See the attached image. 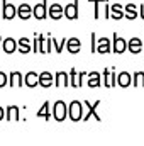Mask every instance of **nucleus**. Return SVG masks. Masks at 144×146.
Returning a JSON list of instances; mask_svg holds the SVG:
<instances>
[{
  "instance_id": "423d86ee",
  "label": "nucleus",
  "mask_w": 144,
  "mask_h": 146,
  "mask_svg": "<svg viewBox=\"0 0 144 146\" xmlns=\"http://www.w3.org/2000/svg\"><path fill=\"white\" fill-rule=\"evenodd\" d=\"M127 49H129L132 54H139L144 49V41H141L139 37H132V39L127 42Z\"/></svg>"
},
{
  "instance_id": "f257e3e1",
  "label": "nucleus",
  "mask_w": 144,
  "mask_h": 146,
  "mask_svg": "<svg viewBox=\"0 0 144 146\" xmlns=\"http://www.w3.org/2000/svg\"><path fill=\"white\" fill-rule=\"evenodd\" d=\"M53 117L58 122H63L68 117V106L63 100H56L54 102V106H53Z\"/></svg>"
},
{
  "instance_id": "b1692460",
  "label": "nucleus",
  "mask_w": 144,
  "mask_h": 146,
  "mask_svg": "<svg viewBox=\"0 0 144 146\" xmlns=\"http://www.w3.org/2000/svg\"><path fill=\"white\" fill-rule=\"evenodd\" d=\"M10 85H17V87H22L24 85V76L20 72H12L10 73Z\"/></svg>"
},
{
  "instance_id": "f03ea898",
  "label": "nucleus",
  "mask_w": 144,
  "mask_h": 146,
  "mask_svg": "<svg viewBox=\"0 0 144 146\" xmlns=\"http://www.w3.org/2000/svg\"><path fill=\"white\" fill-rule=\"evenodd\" d=\"M83 106L85 104H81V102H78V100H73L71 104L68 106V115H70V119H71L73 122H78V121H81L83 119Z\"/></svg>"
},
{
  "instance_id": "9d476101",
  "label": "nucleus",
  "mask_w": 144,
  "mask_h": 146,
  "mask_svg": "<svg viewBox=\"0 0 144 146\" xmlns=\"http://www.w3.org/2000/svg\"><path fill=\"white\" fill-rule=\"evenodd\" d=\"M65 15H66L70 21L78 19V0H75L73 3H70V5L65 7Z\"/></svg>"
},
{
  "instance_id": "0eeeda50",
  "label": "nucleus",
  "mask_w": 144,
  "mask_h": 146,
  "mask_svg": "<svg viewBox=\"0 0 144 146\" xmlns=\"http://www.w3.org/2000/svg\"><path fill=\"white\" fill-rule=\"evenodd\" d=\"M46 14H48V2L46 0H42L41 3H37L36 7L32 9V15L39 19V21H42V19H46Z\"/></svg>"
},
{
  "instance_id": "c85d7f7f",
  "label": "nucleus",
  "mask_w": 144,
  "mask_h": 146,
  "mask_svg": "<svg viewBox=\"0 0 144 146\" xmlns=\"http://www.w3.org/2000/svg\"><path fill=\"white\" fill-rule=\"evenodd\" d=\"M7 82H9V76L3 72H0V88H3V87L7 85Z\"/></svg>"
},
{
  "instance_id": "2eb2a0df",
  "label": "nucleus",
  "mask_w": 144,
  "mask_h": 146,
  "mask_svg": "<svg viewBox=\"0 0 144 146\" xmlns=\"http://www.w3.org/2000/svg\"><path fill=\"white\" fill-rule=\"evenodd\" d=\"M68 83H70V78H68L66 72L56 73V76H54V87H66Z\"/></svg>"
},
{
  "instance_id": "a211bd4d",
  "label": "nucleus",
  "mask_w": 144,
  "mask_h": 146,
  "mask_svg": "<svg viewBox=\"0 0 144 146\" xmlns=\"http://www.w3.org/2000/svg\"><path fill=\"white\" fill-rule=\"evenodd\" d=\"M131 82H132V75L127 72H122L119 73V78H117V83L122 87V88H127L129 85H131Z\"/></svg>"
},
{
  "instance_id": "dca6fc26",
  "label": "nucleus",
  "mask_w": 144,
  "mask_h": 146,
  "mask_svg": "<svg viewBox=\"0 0 144 146\" xmlns=\"http://www.w3.org/2000/svg\"><path fill=\"white\" fill-rule=\"evenodd\" d=\"M24 82H26V85H27L29 88H34L37 83H39V75H37L36 72L26 73V76H24Z\"/></svg>"
},
{
  "instance_id": "c756f323",
  "label": "nucleus",
  "mask_w": 144,
  "mask_h": 146,
  "mask_svg": "<svg viewBox=\"0 0 144 146\" xmlns=\"http://www.w3.org/2000/svg\"><path fill=\"white\" fill-rule=\"evenodd\" d=\"M115 85H117V75L112 70V73H110V87H115Z\"/></svg>"
},
{
  "instance_id": "cd10ccee",
  "label": "nucleus",
  "mask_w": 144,
  "mask_h": 146,
  "mask_svg": "<svg viewBox=\"0 0 144 146\" xmlns=\"http://www.w3.org/2000/svg\"><path fill=\"white\" fill-rule=\"evenodd\" d=\"M110 73L112 70H104V83H105V87H110Z\"/></svg>"
},
{
  "instance_id": "aec40b11",
  "label": "nucleus",
  "mask_w": 144,
  "mask_h": 146,
  "mask_svg": "<svg viewBox=\"0 0 144 146\" xmlns=\"http://www.w3.org/2000/svg\"><path fill=\"white\" fill-rule=\"evenodd\" d=\"M5 117H7V121H10V119L19 121V119H20V115H19V107H17V106H9L7 110H5Z\"/></svg>"
},
{
  "instance_id": "f3484780",
  "label": "nucleus",
  "mask_w": 144,
  "mask_h": 146,
  "mask_svg": "<svg viewBox=\"0 0 144 146\" xmlns=\"http://www.w3.org/2000/svg\"><path fill=\"white\" fill-rule=\"evenodd\" d=\"M17 49H19L22 54L31 53V51H32V48H31V41H29L27 37H20V39H19V42H17Z\"/></svg>"
},
{
  "instance_id": "ddd939ff",
  "label": "nucleus",
  "mask_w": 144,
  "mask_h": 146,
  "mask_svg": "<svg viewBox=\"0 0 144 146\" xmlns=\"http://www.w3.org/2000/svg\"><path fill=\"white\" fill-rule=\"evenodd\" d=\"M63 14H65V7H61L59 3H53V5H51V9H49V15H51V19L58 21V19L63 17Z\"/></svg>"
},
{
  "instance_id": "473e14b6",
  "label": "nucleus",
  "mask_w": 144,
  "mask_h": 146,
  "mask_svg": "<svg viewBox=\"0 0 144 146\" xmlns=\"http://www.w3.org/2000/svg\"><path fill=\"white\" fill-rule=\"evenodd\" d=\"M3 115H5V112H3V109H2V107H0V121L3 119Z\"/></svg>"
},
{
  "instance_id": "5701e85b",
  "label": "nucleus",
  "mask_w": 144,
  "mask_h": 146,
  "mask_svg": "<svg viewBox=\"0 0 144 146\" xmlns=\"http://www.w3.org/2000/svg\"><path fill=\"white\" fill-rule=\"evenodd\" d=\"M122 5L120 3H112V12H110V17L115 19V21H120L124 17V12H122Z\"/></svg>"
},
{
  "instance_id": "4be33fe9",
  "label": "nucleus",
  "mask_w": 144,
  "mask_h": 146,
  "mask_svg": "<svg viewBox=\"0 0 144 146\" xmlns=\"http://www.w3.org/2000/svg\"><path fill=\"white\" fill-rule=\"evenodd\" d=\"M124 17H127L129 21H134V19L137 17V7H136V3H127V5H126V14H124Z\"/></svg>"
},
{
  "instance_id": "72a5a7b5",
  "label": "nucleus",
  "mask_w": 144,
  "mask_h": 146,
  "mask_svg": "<svg viewBox=\"0 0 144 146\" xmlns=\"http://www.w3.org/2000/svg\"><path fill=\"white\" fill-rule=\"evenodd\" d=\"M0 41H2V37H0Z\"/></svg>"
},
{
  "instance_id": "9b49d317",
  "label": "nucleus",
  "mask_w": 144,
  "mask_h": 146,
  "mask_svg": "<svg viewBox=\"0 0 144 146\" xmlns=\"http://www.w3.org/2000/svg\"><path fill=\"white\" fill-rule=\"evenodd\" d=\"M112 42L108 41L107 37H102V39H98V42H97V53H100V54H107L112 51V46H110Z\"/></svg>"
},
{
  "instance_id": "f8f14e48",
  "label": "nucleus",
  "mask_w": 144,
  "mask_h": 146,
  "mask_svg": "<svg viewBox=\"0 0 144 146\" xmlns=\"http://www.w3.org/2000/svg\"><path fill=\"white\" fill-rule=\"evenodd\" d=\"M17 15H19L22 21H27V19L32 15V9H31V5H29V3H22V5H19V7H17Z\"/></svg>"
},
{
  "instance_id": "20e7f679",
  "label": "nucleus",
  "mask_w": 144,
  "mask_h": 146,
  "mask_svg": "<svg viewBox=\"0 0 144 146\" xmlns=\"http://www.w3.org/2000/svg\"><path fill=\"white\" fill-rule=\"evenodd\" d=\"M83 104H85V106L88 107V114H87V115H83V121H88V119H90L92 115H93V117H95V119H97L98 122L102 121V117H100V115L97 114V107L100 106V100H95L93 104H92V102H88V100H85Z\"/></svg>"
},
{
  "instance_id": "4468645a",
  "label": "nucleus",
  "mask_w": 144,
  "mask_h": 146,
  "mask_svg": "<svg viewBox=\"0 0 144 146\" xmlns=\"http://www.w3.org/2000/svg\"><path fill=\"white\" fill-rule=\"evenodd\" d=\"M54 82V78H53V75L49 72H42L39 73V85L41 87H44V88H48V87H51V83Z\"/></svg>"
},
{
  "instance_id": "2f4dec72",
  "label": "nucleus",
  "mask_w": 144,
  "mask_h": 146,
  "mask_svg": "<svg viewBox=\"0 0 144 146\" xmlns=\"http://www.w3.org/2000/svg\"><path fill=\"white\" fill-rule=\"evenodd\" d=\"M139 10H141V17L144 19V3L141 5V7H139Z\"/></svg>"
},
{
  "instance_id": "7c9ffc66",
  "label": "nucleus",
  "mask_w": 144,
  "mask_h": 146,
  "mask_svg": "<svg viewBox=\"0 0 144 146\" xmlns=\"http://www.w3.org/2000/svg\"><path fill=\"white\" fill-rule=\"evenodd\" d=\"M92 53H97V46H95V33H92Z\"/></svg>"
},
{
  "instance_id": "1a4fd4ad",
  "label": "nucleus",
  "mask_w": 144,
  "mask_h": 146,
  "mask_svg": "<svg viewBox=\"0 0 144 146\" xmlns=\"http://www.w3.org/2000/svg\"><path fill=\"white\" fill-rule=\"evenodd\" d=\"M87 75H88L87 72H80V73H78V76H76V70L73 68L71 72H70V85L75 87V88L81 87V78H83V76H87Z\"/></svg>"
},
{
  "instance_id": "6ab92c4d",
  "label": "nucleus",
  "mask_w": 144,
  "mask_h": 146,
  "mask_svg": "<svg viewBox=\"0 0 144 146\" xmlns=\"http://www.w3.org/2000/svg\"><path fill=\"white\" fill-rule=\"evenodd\" d=\"M2 44H3V51H5L7 54H12V53L17 49V42H15L12 37H7V39H3V41H2Z\"/></svg>"
},
{
  "instance_id": "a878e982",
  "label": "nucleus",
  "mask_w": 144,
  "mask_h": 146,
  "mask_svg": "<svg viewBox=\"0 0 144 146\" xmlns=\"http://www.w3.org/2000/svg\"><path fill=\"white\" fill-rule=\"evenodd\" d=\"M134 87H144V72H136L132 75Z\"/></svg>"
},
{
  "instance_id": "6e6552de",
  "label": "nucleus",
  "mask_w": 144,
  "mask_h": 146,
  "mask_svg": "<svg viewBox=\"0 0 144 146\" xmlns=\"http://www.w3.org/2000/svg\"><path fill=\"white\" fill-rule=\"evenodd\" d=\"M66 49H68L71 54L80 53V49H81V41H80L78 37H70V39H66Z\"/></svg>"
},
{
  "instance_id": "bb28decb",
  "label": "nucleus",
  "mask_w": 144,
  "mask_h": 146,
  "mask_svg": "<svg viewBox=\"0 0 144 146\" xmlns=\"http://www.w3.org/2000/svg\"><path fill=\"white\" fill-rule=\"evenodd\" d=\"M90 3H95V19H100V5L108 0H88Z\"/></svg>"
},
{
  "instance_id": "393cba45",
  "label": "nucleus",
  "mask_w": 144,
  "mask_h": 146,
  "mask_svg": "<svg viewBox=\"0 0 144 146\" xmlns=\"http://www.w3.org/2000/svg\"><path fill=\"white\" fill-rule=\"evenodd\" d=\"M37 117H44L46 121L51 119V112H49V102H44V106L37 110Z\"/></svg>"
},
{
  "instance_id": "f704fd0d",
  "label": "nucleus",
  "mask_w": 144,
  "mask_h": 146,
  "mask_svg": "<svg viewBox=\"0 0 144 146\" xmlns=\"http://www.w3.org/2000/svg\"><path fill=\"white\" fill-rule=\"evenodd\" d=\"M0 15H2V14H0Z\"/></svg>"
},
{
  "instance_id": "39448f33",
  "label": "nucleus",
  "mask_w": 144,
  "mask_h": 146,
  "mask_svg": "<svg viewBox=\"0 0 144 146\" xmlns=\"http://www.w3.org/2000/svg\"><path fill=\"white\" fill-rule=\"evenodd\" d=\"M15 14H17V9L12 3H9L7 0H3L2 2V17L7 19V21H12L15 17Z\"/></svg>"
},
{
  "instance_id": "412c9836",
  "label": "nucleus",
  "mask_w": 144,
  "mask_h": 146,
  "mask_svg": "<svg viewBox=\"0 0 144 146\" xmlns=\"http://www.w3.org/2000/svg\"><path fill=\"white\" fill-rule=\"evenodd\" d=\"M90 88H97V87H100V73L97 72H92L88 73V83H87Z\"/></svg>"
},
{
  "instance_id": "7ed1b4c3",
  "label": "nucleus",
  "mask_w": 144,
  "mask_h": 146,
  "mask_svg": "<svg viewBox=\"0 0 144 146\" xmlns=\"http://www.w3.org/2000/svg\"><path fill=\"white\" fill-rule=\"evenodd\" d=\"M127 49V42H126V39H122V37H119L117 33H114V41H112V51L115 53V54H122L124 51Z\"/></svg>"
}]
</instances>
